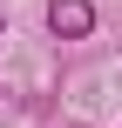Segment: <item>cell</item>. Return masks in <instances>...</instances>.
<instances>
[{
  "label": "cell",
  "mask_w": 122,
  "mask_h": 128,
  "mask_svg": "<svg viewBox=\"0 0 122 128\" xmlns=\"http://www.w3.org/2000/svg\"><path fill=\"white\" fill-rule=\"evenodd\" d=\"M48 34L54 40H88L95 34V0H48Z\"/></svg>",
  "instance_id": "cell-1"
}]
</instances>
